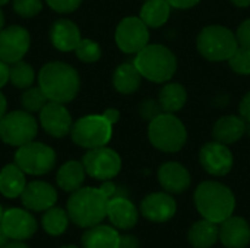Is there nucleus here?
Returning <instances> with one entry per match:
<instances>
[{
    "label": "nucleus",
    "mask_w": 250,
    "mask_h": 248,
    "mask_svg": "<svg viewBox=\"0 0 250 248\" xmlns=\"http://www.w3.org/2000/svg\"><path fill=\"white\" fill-rule=\"evenodd\" d=\"M38 86L42 89L48 101L69 104L81 89V76L78 70L64 61L45 63L37 76Z\"/></svg>",
    "instance_id": "nucleus-1"
},
{
    "label": "nucleus",
    "mask_w": 250,
    "mask_h": 248,
    "mask_svg": "<svg viewBox=\"0 0 250 248\" xmlns=\"http://www.w3.org/2000/svg\"><path fill=\"white\" fill-rule=\"evenodd\" d=\"M107 209L108 199L100 187H81L70 193L66 203L70 222L83 229L101 224L107 218Z\"/></svg>",
    "instance_id": "nucleus-2"
},
{
    "label": "nucleus",
    "mask_w": 250,
    "mask_h": 248,
    "mask_svg": "<svg viewBox=\"0 0 250 248\" xmlns=\"http://www.w3.org/2000/svg\"><path fill=\"white\" fill-rule=\"evenodd\" d=\"M193 200L199 215L218 225L233 216L236 209L233 191L226 184L212 180L204 181L196 187Z\"/></svg>",
    "instance_id": "nucleus-3"
},
{
    "label": "nucleus",
    "mask_w": 250,
    "mask_h": 248,
    "mask_svg": "<svg viewBox=\"0 0 250 248\" xmlns=\"http://www.w3.org/2000/svg\"><path fill=\"white\" fill-rule=\"evenodd\" d=\"M133 64L146 80L154 83H166L170 82L177 70V57L163 44H148L138 54H135Z\"/></svg>",
    "instance_id": "nucleus-4"
},
{
    "label": "nucleus",
    "mask_w": 250,
    "mask_h": 248,
    "mask_svg": "<svg viewBox=\"0 0 250 248\" xmlns=\"http://www.w3.org/2000/svg\"><path fill=\"white\" fill-rule=\"evenodd\" d=\"M148 139L151 145L166 153H174L185 148L188 130L180 118L171 113H161L149 121Z\"/></svg>",
    "instance_id": "nucleus-5"
},
{
    "label": "nucleus",
    "mask_w": 250,
    "mask_h": 248,
    "mask_svg": "<svg viewBox=\"0 0 250 248\" xmlns=\"http://www.w3.org/2000/svg\"><path fill=\"white\" fill-rule=\"evenodd\" d=\"M237 47L236 34L223 25H208L196 37V48L208 61H227Z\"/></svg>",
    "instance_id": "nucleus-6"
},
{
    "label": "nucleus",
    "mask_w": 250,
    "mask_h": 248,
    "mask_svg": "<svg viewBox=\"0 0 250 248\" xmlns=\"http://www.w3.org/2000/svg\"><path fill=\"white\" fill-rule=\"evenodd\" d=\"M72 142L83 149L107 146L113 137V124L103 114L83 115L72 124Z\"/></svg>",
    "instance_id": "nucleus-7"
},
{
    "label": "nucleus",
    "mask_w": 250,
    "mask_h": 248,
    "mask_svg": "<svg viewBox=\"0 0 250 248\" xmlns=\"http://www.w3.org/2000/svg\"><path fill=\"white\" fill-rule=\"evenodd\" d=\"M13 162L26 175L41 177L54 170L57 162V153L51 146L32 140L16 149Z\"/></svg>",
    "instance_id": "nucleus-8"
},
{
    "label": "nucleus",
    "mask_w": 250,
    "mask_h": 248,
    "mask_svg": "<svg viewBox=\"0 0 250 248\" xmlns=\"http://www.w3.org/2000/svg\"><path fill=\"white\" fill-rule=\"evenodd\" d=\"M38 134V121L25 110L6 113L0 120V140L4 145L19 148L32 142Z\"/></svg>",
    "instance_id": "nucleus-9"
},
{
    "label": "nucleus",
    "mask_w": 250,
    "mask_h": 248,
    "mask_svg": "<svg viewBox=\"0 0 250 248\" xmlns=\"http://www.w3.org/2000/svg\"><path fill=\"white\" fill-rule=\"evenodd\" d=\"M82 164L86 175L100 181L113 180L122 171L120 155L108 146L88 149L82 158Z\"/></svg>",
    "instance_id": "nucleus-10"
},
{
    "label": "nucleus",
    "mask_w": 250,
    "mask_h": 248,
    "mask_svg": "<svg viewBox=\"0 0 250 248\" xmlns=\"http://www.w3.org/2000/svg\"><path fill=\"white\" fill-rule=\"evenodd\" d=\"M114 41L120 51L138 54L149 44V28L139 16L123 18L116 28Z\"/></svg>",
    "instance_id": "nucleus-11"
},
{
    "label": "nucleus",
    "mask_w": 250,
    "mask_h": 248,
    "mask_svg": "<svg viewBox=\"0 0 250 248\" xmlns=\"http://www.w3.org/2000/svg\"><path fill=\"white\" fill-rule=\"evenodd\" d=\"M0 228L13 241H26L32 238L38 229V222L28 209L10 208L3 212Z\"/></svg>",
    "instance_id": "nucleus-12"
},
{
    "label": "nucleus",
    "mask_w": 250,
    "mask_h": 248,
    "mask_svg": "<svg viewBox=\"0 0 250 248\" xmlns=\"http://www.w3.org/2000/svg\"><path fill=\"white\" fill-rule=\"evenodd\" d=\"M31 47V35L21 25L4 26L0 31V60L13 64L23 60Z\"/></svg>",
    "instance_id": "nucleus-13"
},
{
    "label": "nucleus",
    "mask_w": 250,
    "mask_h": 248,
    "mask_svg": "<svg viewBox=\"0 0 250 248\" xmlns=\"http://www.w3.org/2000/svg\"><path fill=\"white\" fill-rule=\"evenodd\" d=\"M38 124L48 136L54 139H62L70 134L73 121L69 110L66 108V104L48 101L38 113Z\"/></svg>",
    "instance_id": "nucleus-14"
},
{
    "label": "nucleus",
    "mask_w": 250,
    "mask_h": 248,
    "mask_svg": "<svg viewBox=\"0 0 250 248\" xmlns=\"http://www.w3.org/2000/svg\"><path fill=\"white\" fill-rule=\"evenodd\" d=\"M199 162L208 174L214 177H224L231 171L234 158L227 145L214 140L205 143L201 148Z\"/></svg>",
    "instance_id": "nucleus-15"
},
{
    "label": "nucleus",
    "mask_w": 250,
    "mask_h": 248,
    "mask_svg": "<svg viewBox=\"0 0 250 248\" xmlns=\"http://www.w3.org/2000/svg\"><path fill=\"white\" fill-rule=\"evenodd\" d=\"M141 213L151 222L164 224L177 213V202L167 191L151 193L141 202Z\"/></svg>",
    "instance_id": "nucleus-16"
},
{
    "label": "nucleus",
    "mask_w": 250,
    "mask_h": 248,
    "mask_svg": "<svg viewBox=\"0 0 250 248\" xmlns=\"http://www.w3.org/2000/svg\"><path fill=\"white\" fill-rule=\"evenodd\" d=\"M21 202L31 212H45L57 203V190L45 181H29L21 194Z\"/></svg>",
    "instance_id": "nucleus-17"
},
{
    "label": "nucleus",
    "mask_w": 250,
    "mask_h": 248,
    "mask_svg": "<svg viewBox=\"0 0 250 248\" xmlns=\"http://www.w3.org/2000/svg\"><path fill=\"white\" fill-rule=\"evenodd\" d=\"M158 181L164 191L170 194H180L190 187L192 177L183 164L168 161L158 168Z\"/></svg>",
    "instance_id": "nucleus-18"
},
{
    "label": "nucleus",
    "mask_w": 250,
    "mask_h": 248,
    "mask_svg": "<svg viewBox=\"0 0 250 248\" xmlns=\"http://www.w3.org/2000/svg\"><path fill=\"white\" fill-rule=\"evenodd\" d=\"M81 39H82L81 29L73 20L60 18L53 22L50 28V41L57 51L62 53L75 51Z\"/></svg>",
    "instance_id": "nucleus-19"
},
{
    "label": "nucleus",
    "mask_w": 250,
    "mask_h": 248,
    "mask_svg": "<svg viewBox=\"0 0 250 248\" xmlns=\"http://www.w3.org/2000/svg\"><path fill=\"white\" fill-rule=\"evenodd\" d=\"M107 218L110 224L122 231L132 229L139 219V210L125 196H116L108 200V209H107Z\"/></svg>",
    "instance_id": "nucleus-20"
},
{
    "label": "nucleus",
    "mask_w": 250,
    "mask_h": 248,
    "mask_svg": "<svg viewBox=\"0 0 250 248\" xmlns=\"http://www.w3.org/2000/svg\"><path fill=\"white\" fill-rule=\"evenodd\" d=\"M220 241L227 248H246L250 244V225L242 216H230L220 224Z\"/></svg>",
    "instance_id": "nucleus-21"
},
{
    "label": "nucleus",
    "mask_w": 250,
    "mask_h": 248,
    "mask_svg": "<svg viewBox=\"0 0 250 248\" xmlns=\"http://www.w3.org/2000/svg\"><path fill=\"white\" fill-rule=\"evenodd\" d=\"M82 248H119L120 234L113 225L98 224L86 228L81 238Z\"/></svg>",
    "instance_id": "nucleus-22"
},
{
    "label": "nucleus",
    "mask_w": 250,
    "mask_h": 248,
    "mask_svg": "<svg viewBox=\"0 0 250 248\" xmlns=\"http://www.w3.org/2000/svg\"><path fill=\"white\" fill-rule=\"evenodd\" d=\"M246 133V121L240 115H224L217 120V123L212 127V137L214 140L224 143V145H233L239 142L243 134Z\"/></svg>",
    "instance_id": "nucleus-23"
},
{
    "label": "nucleus",
    "mask_w": 250,
    "mask_h": 248,
    "mask_svg": "<svg viewBox=\"0 0 250 248\" xmlns=\"http://www.w3.org/2000/svg\"><path fill=\"white\" fill-rule=\"evenodd\" d=\"M86 178V171L82 164V161L70 159L60 165L56 174V183L59 189H62L66 193H73L83 187Z\"/></svg>",
    "instance_id": "nucleus-24"
},
{
    "label": "nucleus",
    "mask_w": 250,
    "mask_h": 248,
    "mask_svg": "<svg viewBox=\"0 0 250 248\" xmlns=\"http://www.w3.org/2000/svg\"><path fill=\"white\" fill-rule=\"evenodd\" d=\"M26 174L13 162L0 170V194L6 199H18L26 187Z\"/></svg>",
    "instance_id": "nucleus-25"
},
{
    "label": "nucleus",
    "mask_w": 250,
    "mask_h": 248,
    "mask_svg": "<svg viewBox=\"0 0 250 248\" xmlns=\"http://www.w3.org/2000/svg\"><path fill=\"white\" fill-rule=\"evenodd\" d=\"M142 75L138 72L133 61H126L119 64L113 73V86L122 95H130L136 92L141 86Z\"/></svg>",
    "instance_id": "nucleus-26"
},
{
    "label": "nucleus",
    "mask_w": 250,
    "mask_h": 248,
    "mask_svg": "<svg viewBox=\"0 0 250 248\" xmlns=\"http://www.w3.org/2000/svg\"><path fill=\"white\" fill-rule=\"evenodd\" d=\"M188 240L195 248H211L220 241V227L208 219H201L195 222L188 232Z\"/></svg>",
    "instance_id": "nucleus-27"
},
{
    "label": "nucleus",
    "mask_w": 250,
    "mask_h": 248,
    "mask_svg": "<svg viewBox=\"0 0 250 248\" xmlns=\"http://www.w3.org/2000/svg\"><path fill=\"white\" fill-rule=\"evenodd\" d=\"M188 101V91L179 82H168L166 83L158 95V102L161 105L163 113H177L180 111Z\"/></svg>",
    "instance_id": "nucleus-28"
},
{
    "label": "nucleus",
    "mask_w": 250,
    "mask_h": 248,
    "mask_svg": "<svg viewBox=\"0 0 250 248\" xmlns=\"http://www.w3.org/2000/svg\"><path fill=\"white\" fill-rule=\"evenodd\" d=\"M171 15V6L167 0H148L139 10V18L148 28L163 26Z\"/></svg>",
    "instance_id": "nucleus-29"
},
{
    "label": "nucleus",
    "mask_w": 250,
    "mask_h": 248,
    "mask_svg": "<svg viewBox=\"0 0 250 248\" xmlns=\"http://www.w3.org/2000/svg\"><path fill=\"white\" fill-rule=\"evenodd\" d=\"M69 222H70V218L67 215V210L57 208V206H53L48 210H45L41 218V227L44 232L48 234L50 237L63 235L69 227Z\"/></svg>",
    "instance_id": "nucleus-30"
},
{
    "label": "nucleus",
    "mask_w": 250,
    "mask_h": 248,
    "mask_svg": "<svg viewBox=\"0 0 250 248\" xmlns=\"http://www.w3.org/2000/svg\"><path fill=\"white\" fill-rule=\"evenodd\" d=\"M35 77H37L35 70L29 63L19 60V61L10 64V83L15 88L28 89L34 85Z\"/></svg>",
    "instance_id": "nucleus-31"
},
{
    "label": "nucleus",
    "mask_w": 250,
    "mask_h": 248,
    "mask_svg": "<svg viewBox=\"0 0 250 248\" xmlns=\"http://www.w3.org/2000/svg\"><path fill=\"white\" fill-rule=\"evenodd\" d=\"M47 102H48V98L45 96L42 89L40 86H34V85L28 89H23V94L21 96L22 110H25L31 114L40 113Z\"/></svg>",
    "instance_id": "nucleus-32"
},
{
    "label": "nucleus",
    "mask_w": 250,
    "mask_h": 248,
    "mask_svg": "<svg viewBox=\"0 0 250 248\" xmlns=\"http://www.w3.org/2000/svg\"><path fill=\"white\" fill-rule=\"evenodd\" d=\"M75 54L82 63H97L103 56V50L97 41L82 38L75 48Z\"/></svg>",
    "instance_id": "nucleus-33"
},
{
    "label": "nucleus",
    "mask_w": 250,
    "mask_h": 248,
    "mask_svg": "<svg viewBox=\"0 0 250 248\" xmlns=\"http://www.w3.org/2000/svg\"><path fill=\"white\" fill-rule=\"evenodd\" d=\"M231 70L237 75L242 76H248L250 75V50L245 47H237L236 51L230 56V58L227 60Z\"/></svg>",
    "instance_id": "nucleus-34"
},
{
    "label": "nucleus",
    "mask_w": 250,
    "mask_h": 248,
    "mask_svg": "<svg viewBox=\"0 0 250 248\" xmlns=\"http://www.w3.org/2000/svg\"><path fill=\"white\" fill-rule=\"evenodd\" d=\"M12 7L18 16L29 19V18H34L38 13H41L44 3H42V0H13Z\"/></svg>",
    "instance_id": "nucleus-35"
},
{
    "label": "nucleus",
    "mask_w": 250,
    "mask_h": 248,
    "mask_svg": "<svg viewBox=\"0 0 250 248\" xmlns=\"http://www.w3.org/2000/svg\"><path fill=\"white\" fill-rule=\"evenodd\" d=\"M83 0H45L48 7L60 15H67L81 7Z\"/></svg>",
    "instance_id": "nucleus-36"
},
{
    "label": "nucleus",
    "mask_w": 250,
    "mask_h": 248,
    "mask_svg": "<svg viewBox=\"0 0 250 248\" xmlns=\"http://www.w3.org/2000/svg\"><path fill=\"white\" fill-rule=\"evenodd\" d=\"M161 113H163L161 105L157 101L148 99V101L142 102V105H141V115L144 117V120H149L151 121L154 117H157Z\"/></svg>",
    "instance_id": "nucleus-37"
},
{
    "label": "nucleus",
    "mask_w": 250,
    "mask_h": 248,
    "mask_svg": "<svg viewBox=\"0 0 250 248\" xmlns=\"http://www.w3.org/2000/svg\"><path fill=\"white\" fill-rule=\"evenodd\" d=\"M236 39H237V44L240 47H245V48H249L250 50V19L243 20L237 31H236Z\"/></svg>",
    "instance_id": "nucleus-38"
},
{
    "label": "nucleus",
    "mask_w": 250,
    "mask_h": 248,
    "mask_svg": "<svg viewBox=\"0 0 250 248\" xmlns=\"http://www.w3.org/2000/svg\"><path fill=\"white\" fill-rule=\"evenodd\" d=\"M239 111H240V115L245 118V121L250 123V91L246 92V95L242 98L239 104Z\"/></svg>",
    "instance_id": "nucleus-39"
},
{
    "label": "nucleus",
    "mask_w": 250,
    "mask_h": 248,
    "mask_svg": "<svg viewBox=\"0 0 250 248\" xmlns=\"http://www.w3.org/2000/svg\"><path fill=\"white\" fill-rule=\"evenodd\" d=\"M10 82V64L0 60V89Z\"/></svg>",
    "instance_id": "nucleus-40"
},
{
    "label": "nucleus",
    "mask_w": 250,
    "mask_h": 248,
    "mask_svg": "<svg viewBox=\"0 0 250 248\" xmlns=\"http://www.w3.org/2000/svg\"><path fill=\"white\" fill-rule=\"evenodd\" d=\"M100 190L107 196V199H108V200L117 196V187H116V184H114L111 180L103 181V184L100 186Z\"/></svg>",
    "instance_id": "nucleus-41"
},
{
    "label": "nucleus",
    "mask_w": 250,
    "mask_h": 248,
    "mask_svg": "<svg viewBox=\"0 0 250 248\" xmlns=\"http://www.w3.org/2000/svg\"><path fill=\"white\" fill-rule=\"evenodd\" d=\"M139 240L135 235H120V246L119 248H139Z\"/></svg>",
    "instance_id": "nucleus-42"
},
{
    "label": "nucleus",
    "mask_w": 250,
    "mask_h": 248,
    "mask_svg": "<svg viewBox=\"0 0 250 248\" xmlns=\"http://www.w3.org/2000/svg\"><path fill=\"white\" fill-rule=\"evenodd\" d=\"M168 4L174 9H190V7H195L201 0H167Z\"/></svg>",
    "instance_id": "nucleus-43"
},
{
    "label": "nucleus",
    "mask_w": 250,
    "mask_h": 248,
    "mask_svg": "<svg viewBox=\"0 0 250 248\" xmlns=\"http://www.w3.org/2000/svg\"><path fill=\"white\" fill-rule=\"evenodd\" d=\"M103 115L114 126V124L119 121V118H120V111H119L117 108H107V110L103 113Z\"/></svg>",
    "instance_id": "nucleus-44"
},
{
    "label": "nucleus",
    "mask_w": 250,
    "mask_h": 248,
    "mask_svg": "<svg viewBox=\"0 0 250 248\" xmlns=\"http://www.w3.org/2000/svg\"><path fill=\"white\" fill-rule=\"evenodd\" d=\"M6 113H7V99L0 91V120L6 115Z\"/></svg>",
    "instance_id": "nucleus-45"
},
{
    "label": "nucleus",
    "mask_w": 250,
    "mask_h": 248,
    "mask_svg": "<svg viewBox=\"0 0 250 248\" xmlns=\"http://www.w3.org/2000/svg\"><path fill=\"white\" fill-rule=\"evenodd\" d=\"M1 248H29L28 244H25V241H13V240H9L6 246H3Z\"/></svg>",
    "instance_id": "nucleus-46"
},
{
    "label": "nucleus",
    "mask_w": 250,
    "mask_h": 248,
    "mask_svg": "<svg viewBox=\"0 0 250 248\" xmlns=\"http://www.w3.org/2000/svg\"><path fill=\"white\" fill-rule=\"evenodd\" d=\"M234 6L237 7H249L250 0H230Z\"/></svg>",
    "instance_id": "nucleus-47"
},
{
    "label": "nucleus",
    "mask_w": 250,
    "mask_h": 248,
    "mask_svg": "<svg viewBox=\"0 0 250 248\" xmlns=\"http://www.w3.org/2000/svg\"><path fill=\"white\" fill-rule=\"evenodd\" d=\"M7 241H9V238H7V235L3 232V229L0 228V248L3 247V246H6L7 244Z\"/></svg>",
    "instance_id": "nucleus-48"
},
{
    "label": "nucleus",
    "mask_w": 250,
    "mask_h": 248,
    "mask_svg": "<svg viewBox=\"0 0 250 248\" xmlns=\"http://www.w3.org/2000/svg\"><path fill=\"white\" fill-rule=\"evenodd\" d=\"M4 28V15H3V10L0 9V31Z\"/></svg>",
    "instance_id": "nucleus-49"
},
{
    "label": "nucleus",
    "mask_w": 250,
    "mask_h": 248,
    "mask_svg": "<svg viewBox=\"0 0 250 248\" xmlns=\"http://www.w3.org/2000/svg\"><path fill=\"white\" fill-rule=\"evenodd\" d=\"M9 1H10V0H0V7H1V6H4V4H7Z\"/></svg>",
    "instance_id": "nucleus-50"
},
{
    "label": "nucleus",
    "mask_w": 250,
    "mask_h": 248,
    "mask_svg": "<svg viewBox=\"0 0 250 248\" xmlns=\"http://www.w3.org/2000/svg\"><path fill=\"white\" fill-rule=\"evenodd\" d=\"M59 248H81V247H76V246H62V247Z\"/></svg>",
    "instance_id": "nucleus-51"
},
{
    "label": "nucleus",
    "mask_w": 250,
    "mask_h": 248,
    "mask_svg": "<svg viewBox=\"0 0 250 248\" xmlns=\"http://www.w3.org/2000/svg\"><path fill=\"white\" fill-rule=\"evenodd\" d=\"M3 212H4V210H3V208H1V205H0V221H1V216H3Z\"/></svg>",
    "instance_id": "nucleus-52"
},
{
    "label": "nucleus",
    "mask_w": 250,
    "mask_h": 248,
    "mask_svg": "<svg viewBox=\"0 0 250 248\" xmlns=\"http://www.w3.org/2000/svg\"><path fill=\"white\" fill-rule=\"evenodd\" d=\"M144 1H148V0H144Z\"/></svg>",
    "instance_id": "nucleus-53"
}]
</instances>
